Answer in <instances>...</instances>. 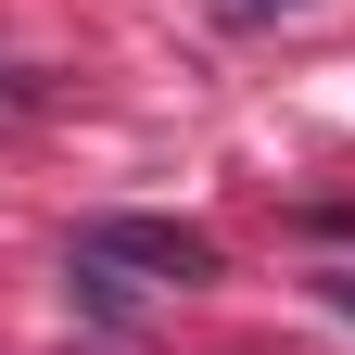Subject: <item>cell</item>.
I'll list each match as a JSON object with an SVG mask.
<instances>
[{"label": "cell", "instance_id": "1", "mask_svg": "<svg viewBox=\"0 0 355 355\" xmlns=\"http://www.w3.org/2000/svg\"><path fill=\"white\" fill-rule=\"evenodd\" d=\"M76 254L114 266V279H165V292H203V279H216V241L178 229V216H89Z\"/></svg>", "mask_w": 355, "mask_h": 355}, {"label": "cell", "instance_id": "2", "mask_svg": "<svg viewBox=\"0 0 355 355\" xmlns=\"http://www.w3.org/2000/svg\"><path fill=\"white\" fill-rule=\"evenodd\" d=\"M279 13H304V0H216V26H279Z\"/></svg>", "mask_w": 355, "mask_h": 355}]
</instances>
